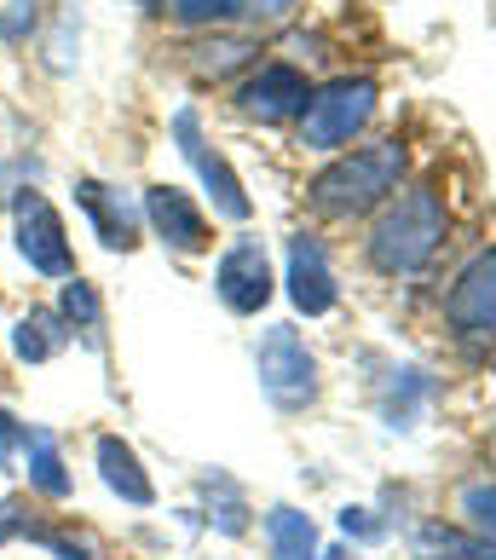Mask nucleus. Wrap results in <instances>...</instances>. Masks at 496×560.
<instances>
[{"instance_id": "obj_13", "label": "nucleus", "mask_w": 496, "mask_h": 560, "mask_svg": "<svg viewBox=\"0 0 496 560\" xmlns=\"http://www.w3.org/2000/svg\"><path fill=\"white\" fill-rule=\"evenodd\" d=\"M17 474L29 480L35 497H47V503H70L75 491V474L64 463V445H58L52 428H29L24 433V456H17Z\"/></svg>"}, {"instance_id": "obj_16", "label": "nucleus", "mask_w": 496, "mask_h": 560, "mask_svg": "<svg viewBox=\"0 0 496 560\" xmlns=\"http://www.w3.org/2000/svg\"><path fill=\"white\" fill-rule=\"evenodd\" d=\"M58 318L70 324V341H87L93 352H105V301L81 272L58 283Z\"/></svg>"}, {"instance_id": "obj_11", "label": "nucleus", "mask_w": 496, "mask_h": 560, "mask_svg": "<svg viewBox=\"0 0 496 560\" xmlns=\"http://www.w3.org/2000/svg\"><path fill=\"white\" fill-rule=\"evenodd\" d=\"M283 283H288V301H295V313H306V318L335 313L341 283H335V266H329V248H323V237H312V232H295V237H288V266H283Z\"/></svg>"}, {"instance_id": "obj_18", "label": "nucleus", "mask_w": 496, "mask_h": 560, "mask_svg": "<svg viewBox=\"0 0 496 560\" xmlns=\"http://www.w3.org/2000/svg\"><path fill=\"white\" fill-rule=\"evenodd\" d=\"M255 40H243V35H214V40H202V47L191 52V70L202 81H225L232 70H255Z\"/></svg>"}, {"instance_id": "obj_4", "label": "nucleus", "mask_w": 496, "mask_h": 560, "mask_svg": "<svg viewBox=\"0 0 496 560\" xmlns=\"http://www.w3.org/2000/svg\"><path fill=\"white\" fill-rule=\"evenodd\" d=\"M255 376H260L265 399H272L283 417H295V410H306L318 399V352L306 347V336L295 324H272L255 341Z\"/></svg>"}, {"instance_id": "obj_2", "label": "nucleus", "mask_w": 496, "mask_h": 560, "mask_svg": "<svg viewBox=\"0 0 496 560\" xmlns=\"http://www.w3.org/2000/svg\"><path fill=\"white\" fill-rule=\"evenodd\" d=\"M450 237V202L439 191V179H416L376 214L364 237V260L381 278H416L427 272V260L439 255V243Z\"/></svg>"}, {"instance_id": "obj_29", "label": "nucleus", "mask_w": 496, "mask_h": 560, "mask_svg": "<svg viewBox=\"0 0 496 560\" xmlns=\"http://www.w3.org/2000/svg\"><path fill=\"white\" fill-rule=\"evenodd\" d=\"M300 0H248V18H260V24H277V18H288Z\"/></svg>"}, {"instance_id": "obj_26", "label": "nucleus", "mask_w": 496, "mask_h": 560, "mask_svg": "<svg viewBox=\"0 0 496 560\" xmlns=\"http://www.w3.org/2000/svg\"><path fill=\"white\" fill-rule=\"evenodd\" d=\"M70 35L81 40V18H75V12L58 18V35H52V70H58V75L70 70Z\"/></svg>"}, {"instance_id": "obj_28", "label": "nucleus", "mask_w": 496, "mask_h": 560, "mask_svg": "<svg viewBox=\"0 0 496 560\" xmlns=\"http://www.w3.org/2000/svg\"><path fill=\"white\" fill-rule=\"evenodd\" d=\"M29 532V521H24V509L17 503H0V549L12 544V537H24Z\"/></svg>"}, {"instance_id": "obj_24", "label": "nucleus", "mask_w": 496, "mask_h": 560, "mask_svg": "<svg viewBox=\"0 0 496 560\" xmlns=\"http://www.w3.org/2000/svg\"><path fill=\"white\" fill-rule=\"evenodd\" d=\"M24 433L29 422H17L7 405H0V474H17V456H24Z\"/></svg>"}, {"instance_id": "obj_5", "label": "nucleus", "mask_w": 496, "mask_h": 560, "mask_svg": "<svg viewBox=\"0 0 496 560\" xmlns=\"http://www.w3.org/2000/svg\"><path fill=\"white\" fill-rule=\"evenodd\" d=\"M12 248L35 278H52V283L75 278V243L64 232V214L47 202L40 185H24L12 197Z\"/></svg>"}, {"instance_id": "obj_22", "label": "nucleus", "mask_w": 496, "mask_h": 560, "mask_svg": "<svg viewBox=\"0 0 496 560\" xmlns=\"http://www.w3.org/2000/svg\"><path fill=\"white\" fill-rule=\"evenodd\" d=\"M422 544L427 549H445V555H462V560H496L491 537H462V532H445V526H427Z\"/></svg>"}, {"instance_id": "obj_12", "label": "nucleus", "mask_w": 496, "mask_h": 560, "mask_svg": "<svg viewBox=\"0 0 496 560\" xmlns=\"http://www.w3.org/2000/svg\"><path fill=\"white\" fill-rule=\"evenodd\" d=\"M75 209L87 214L93 237L105 243L110 255H128V248H139L144 209H139L128 191H116V185H105V179H75Z\"/></svg>"}, {"instance_id": "obj_21", "label": "nucleus", "mask_w": 496, "mask_h": 560, "mask_svg": "<svg viewBox=\"0 0 496 560\" xmlns=\"http://www.w3.org/2000/svg\"><path fill=\"white\" fill-rule=\"evenodd\" d=\"M24 537H35V544L47 549L52 560H98V549L81 532H70V526H29Z\"/></svg>"}, {"instance_id": "obj_30", "label": "nucleus", "mask_w": 496, "mask_h": 560, "mask_svg": "<svg viewBox=\"0 0 496 560\" xmlns=\"http://www.w3.org/2000/svg\"><path fill=\"white\" fill-rule=\"evenodd\" d=\"M139 12H151V18H162V0H133Z\"/></svg>"}, {"instance_id": "obj_15", "label": "nucleus", "mask_w": 496, "mask_h": 560, "mask_svg": "<svg viewBox=\"0 0 496 560\" xmlns=\"http://www.w3.org/2000/svg\"><path fill=\"white\" fill-rule=\"evenodd\" d=\"M64 347H70V324L58 318V306H29V313L12 324V359L17 364H47Z\"/></svg>"}, {"instance_id": "obj_10", "label": "nucleus", "mask_w": 496, "mask_h": 560, "mask_svg": "<svg viewBox=\"0 0 496 560\" xmlns=\"http://www.w3.org/2000/svg\"><path fill=\"white\" fill-rule=\"evenodd\" d=\"M139 209H144V225L156 232L162 248H174V255H202V248L214 243V225L209 214L191 202V191H179V185H144V197H139Z\"/></svg>"}, {"instance_id": "obj_27", "label": "nucleus", "mask_w": 496, "mask_h": 560, "mask_svg": "<svg viewBox=\"0 0 496 560\" xmlns=\"http://www.w3.org/2000/svg\"><path fill=\"white\" fill-rule=\"evenodd\" d=\"M341 526H346V537H364V544H376V537L387 532L381 521H369V509H346V514H341Z\"/></svg>"}, {"instance_id": "obj_6", "label": "nucleus", "mask_w": 496, "mask_h": 560, "mask_svg": "<svg viewBox=\"0 0 496 560\" xmlns=\"http://www.w3.org/2000/svg\"><path fill=\"white\" fill-rule=\"evenodd\" d=\"M214 295L225 301V313L237 318H255L265 313V301L277 295V278H272V255H265L260 237H232L225 255L214 260Z\"/></svg>"}, {"instance_id": "obj_19", "label": "nucleus", "mask_w": 496, "mask_h": 560, "mask_svg": "<svg viewBox=\"0 0 496 560\" xmlns=\"http://www.w3.org/2000/svg\"><path fill=\"white\" fill-rule=\"evenodd\" d=\"M162 18H174L179 30H220L248 18V0H162Z\"/></svg>"}, {"instance_id": "obj_7", "label": "nucleus", "mask_w": 496, "mask_h": 560, "mask_svg": "<svg viewBox=\"0 0 496 560\" xmlns=\"http://www.w3.org/2000/svg\"><path fill=\"white\" fill-rule=\"evenodd\" d=\"M168 128H174V139H179V156L197 168L202 191H209V202H214V214H220V220H248V214H255V202H248L237 168L214 151L209 139H202V116H197L191 105H185V110H174Z\"/></svg>"}, {"instance_id": "obj_23", "label": "nucleus", "mask_w": 496, "mask_h": 560, "mask_svg": "<svg viewBox=\"0 0 496 560\" xmlns=\"http://www.w3.org/2000/svg\"><path fill=\"white\" fill-rule=\"evenodd\" d=\"M462 514L473 521L480 537H496V486H468L462 491Z\"/></svg>"}, {"instance_id": "obj_17", "label": "nucleus", "mask_w": 496, "mask_h": 560, "mask_svg": "<svg viewBox=\"0 0 496 560\" xmlns=\"http://www.w3.org/2000/svg\"><path fill=\"white\" fill-rule=\"evenodd\" d=\"M265 549H272V560H318V526H312V514L277 503L272 514H265Z\"/></svg>"}, {"instance_id": "obj_20", "label": "nucleus", "mask_w": 496, "mask_h": 560, "mask_svg": "<svg viewBox=\"0 0 496 560\" xmlns=\"http://www.w3.org/2000/svg\"><path fill=\"white\" fill-rule=\"evenodd\" d=\"M47 24V12H40V0H0V40L7 47H29Z\"/></svg>"}, {"instance_id": "obj_9", "label": "nucleus", "mask_w": 496, "mask_h": 560, "mask_svg": "<svg viewBox=\"0 0 496 560\" xmlns=\"http://www.w3.org/2000/svg\"><path fill=\"white\" fill-rule=\"evenodd\" d=\"M306 98H312V81L306 70L295 65H255L243 81H237V116L260 121V128H283V121H295L306 110Z\"/></svg>"}, {"instance_id": "obj_14", "label": "nucleus", "mask_w": 496, "mask_h": 560, "mask_svg": "<svg viewBox=\"0 0 496 560\" xmlns=\"http://www.w3.org/2000/svg\"><path fill=\"white\" fill-rule=\"evenodd\" d=\"M93 456H98V480H105V486H110V491H116L128 509H151V503H156L151 474H144L139 451H133L128 440H121V433H98Z\"/></svg>"}, {"instance_id": "obj_8", "label": "nucleus", "mask_w": 496, "mask_h": 560, "mask_svg": "<svg viewBox=\"0 0 496 560\" xmlns=\"http://www.w3.org/2000/svg\"><path fill=\"white\" fill-rule=\"evenodd\" d=\"M445 329L457 341H491L496 336V243L480 248V255L457 272V283H450Z\"/></svg>"}, {"instance_id": "obj_3", "label": "nucleus", "mask_w": 496, "mask_h": 560, "mask_svg": "<svg viewBox=\"0 0 496 560\" xmlns=\"http://www.w3.org/2000/svg\"><path fill=\"white\" fill-rule=\"evenodd\" d=\"M376 105H381L376 75H335V81H323V88H312L306 110L295 116L300 151H312V156L346 151V144L376 121Z\"/></svg>"}, {"instance_id": "obj_1", "label": "nucleus", "mask_w": 496, "mask_h": 560, "mask_svg": "<svg viewBox=\"0 0 496 560\" xmlns=\"http://www.w3.org/2000/svg\"><path fill=\"white\" fill-rule=\"evenodd\" d=\"M404 174H410L404 139H392V133L364 139V144L335 151L312 179H306V202H312L318 220H358V214L387 209V202L404 191Z\"/></svg>"}, {"instance_id": "obj_25", "label": "nucleus", "mask_w": 496, "mask_h": 560, "mask_svg": "<svg viewBox=\"0 0 496 560\" xmlns=\"http://www.w3.org/2000/svg\"><path fill=\"white\" fill-rule=\"evenodd\" d=\"M40 179V162H29V156H17V162H0V202H12L24 185H35Z\"/></svg>"}]
</instances>
